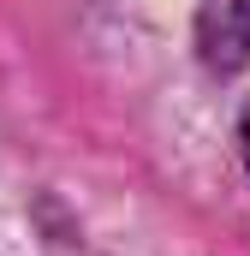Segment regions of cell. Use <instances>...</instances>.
<instances>
[{"instance_id":"1","label":"cell","mask_w":250,"mask_h":256,"mask_svg":"<svg viewBox=\"0 0 250 256\" xmlns=\"http://www.w3.org/2000/svg\"><path fill=\"white\" fill-rule=\"evenodd\" d=\"M196 42L214 72H238L250 60V0H202L196 6Z\"/></svg>"},{"instance_id":"2","label":"cell","mask_w":250,"mask_h":256,"mask_svg":"<svg viewBox=\"0 0 250 256\" xmlns=\"http://www.w3.org/2000/svg\"><path fill=\"white\" fill-rule=\"evenodd\" d=\"M238 149H244V167H250V108H244V120H238Z\"/></svg>"}]
</instances>
